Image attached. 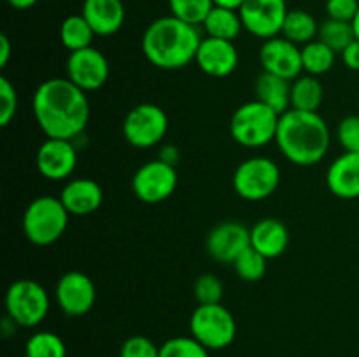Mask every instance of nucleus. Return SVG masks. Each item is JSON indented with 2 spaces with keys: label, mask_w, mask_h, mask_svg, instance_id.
Returning a JSON list of instances; mask_svg holds the SVG:
<instances>
[{
  "label": "nucleus",
  "mask_w": 359,
  "mask_h": 357,
  "mask_svg": "<svg viewBox=\"0 0 359 357\" xmlns=\"http://www.w3.org/2000/svg\"><path fill=\"white\" fill-rule=\"evenodd\" d=\"M27 357H67V346L56 332L39 331L28 338L25 345Z\"/></svg>",
  "instance_id": "29"
},
{
  "label": "nucleus",
  "mask_w": 359,
  "mask_h": 357,
  "mask_svg": "<svg viewBox=\"0 0 359 357\" xmlns=\"http://www.w3.org/2000/svg\"><path fill=\"white\" fill-rule=\"evenodd\" d=\"M280 184V168L265 156H252L242 161L233 174V189L248 202L270 198Z\"/></svg>",
  "instance_id": "8"
},
{
  "label": "nucleus",
  "mask_w": 359,
  "mask_h": 357,
  "mask_svg": "<svg viewBox=\"0 0 359 357\" xmlns=\"http://www.w3.org/2000/svg\"><path fill=\"white\" fill-rule=\"evenodd\" d=\"M97 301V287L83 272H67L56 284V303L67 317H83Z\"/></svg>",
  "instance_id": "12"
},
{
  "label": "nucleus",
  "mask_w": 359,
  "mask_h": 357,
  "mask_svg": "<svg viewBox=\"0 0 359 357\" xmlns=\"http://www.w3.org/2000/svg\"><path fill=\"white\" fill-rule=\"evenodd\" d=\"M189 332L207 350H223L235 342L237 322L221 303L198 304L189 318Z\"/></svg>",
  "instance_id": "6"
},
{
  "label": "nucleus",
  "mask_w": 359,
  "mask_h": 357,
  "mask_svg": "<svg viewBox=\"0 0 359 357\" xmlns=\"http://www.w3.org/2000/svg\"><path fill=\"white\" fill-rule=\"evenodd\" d=\"M111 66L104 52L95 48L70 52L67 58V79L83 91H97L107 83Z\"/></svg>",
  "instance_id": "13"
},
{
  "label": "nucleus",
  "mask_w": 359,
  "mask_h": 357,
  "mask_svg": "<svg viewBox=\"0 0 359 357\" xmlns=\"http://www.w3.org/2000/svg\"><path fill=\"white\" fill-rule=\"evenodd\" d=\"M276 142L287 161L298 167H312L326 156L332 135L319 112L290 108L280 115Z\"/></svg>",
  "instance_id": "3"
},
{
  "label": "nucleus",
  "mask_w": 359,
  "mask_h": 357,
  "mask_svg": "<svg viewBox=\"0 0 359 357\" xmlns=\"http://www.w3.org/2000/svg\"><path fill=\"white\" fill-rule=\"evenodd\" d=\"M287 244H290V233L286 224L280 223L279 219L265 217L251 227V245L266 259L279 258L280 254H284Z\"/></svg>",
  "instance_id": "21"
},
{
  "label": "nucleus",
  "mask_w": 359,
  "mask_h": 357,
  "mask_svg": "<svg viewBox=\"0 0 359 357\" xmlns=\"http://www.w3.org/2000/svg\"><path fill=\"white\" fill-rule=\"evenodd\" d=\"M353 28H354V34H356V38L359 41V10H358L356 18L353 20Z\"/></svg>",
  "instance_id": "43"
},
{
  "label": "nucleus",
  "mask_w": 359,
  "mask_h": 357,
  "mask_svg": "<svg viewBox=\"0 0 359 357\" xmlns=\"http://www.w3.org/2000/svg\"><path fill=\"white\" fill-rule=\"evenodd\" d=\"M95 35L109 37L121 30L126 20V10L121 0H84L81 10Z\"/></svg>",
  "instance_id": "20"
},
{
  "label": "nucleus",
  "mask_w": 359,
  "mask_h": 357,
  "mask_svg": "<svg viewBox=\"0 0 359 357\" xmlns=\"http://www.w3.org/2000/svg\"><path fill=\"white\" fill-rule=\"evenodd\" d=\"M280 114L259 100L242 104L230 119L231 139L249 149L276 142Z\"/></svg>",
  "instance_id": "5"
},
{
  "label": "nucleus",
  "mask_w": 359,
  "mask_h": 357,
  "mask_svg": "<svg viewBox=\"0 0 359 357\" xmlns=\"http://www.w3.org/2000/svg\"><path fill=\"white\" fill-rule=\"evenodd\" d=\"M325 100V88L316 76H300L291 83V108L318 112Z\"/></svg>",
  "instance_id": "24"
},
{
  "label": "nucleus",
  "mask_w": 359,
  "mask_h": 357,
  "mask_svg": "<svg viewBox=\"0 0 359 357\" xmlns=\"http://www.w3.org/2000/svg\"><path fill=\"white\" fill-rule=\"evenodd\" d=\"M95 31L86 21L83 14H72L65 18L60 27V38L62 44L69 49L70 52L81 51V49L91 48Z\"/></svg>",
  "instance_id": "26"
},
{
  "label": "nucleus",
  "mask_w": 359,
  "mask_h": 357,
  "mask_svg": "<svg viewBox=\"0 0 359 357\" xmlns=\"http://www.w3.org/2000/svg\"><path fill=\"white\" fill-rule=\"evenodd\" d=\"M193 294H195L198 304H217L223 300V282L212 273H203L196 279L195 286H193Z\"/></svg>",
  "instance_id": "33"
},
{
  "label": "nucleus",
  "mask_w": 359,
  "mask_h": 357,
  "mask_svg": "<svg viewBox=\"0 0 359 357\" xmlns=\"http://www.w3.org/2000/svg\"><path fill=\"white\" fill-rule=\"evenodd\" d=\"M266 262L269 259L262 254V252L256 251L255 247H248L231 266L235 268L237 275L241 276L245 282H258L265 276L266 273Z\"/></svg>",
  "instance_id": "31"
},
{
  "label": "nucleus",
  "mask_w": 359,
  "mask_h": 357,
  "mask_svg": "<svg viewBox=\"0 0 359 357\" xmlns=\"http://www.w3.org/2000/svg\"><path fill=\"white\" fill-rule=\"evenodd\" d=\"M119 357H160V346L147 336H130L121 345Z\"/></svg>",
  "instance_id": "35"
},
{
  "label": "nucleus",
  "mask_w": 359,
  "mask_h": 357,
  "mask_svg": "<svg viewBox=\"0 0 359 357\" xmlns=\"http://www.w3.org/2000/svg\"><path fill=\"white\" fill-rule=\"evenodd\" d=\"M11 58V41L6 34L0 35V69H6Z\"/></svg>",
  "instance_id": "40"
},
{
  "label": "nucleus",
  "mask_w": 359,
  "mask_h": 357,
  "mask_svg": "<svg viewBox=\"0 0 359 357\" xmlns=\"http://www.w3.org/2000/svg\"><path fill=\"white\" fill-rule=\"evenodd\" d=\"M337 52L332 48L321 42L319 38L309 42L302 48V63H304V72L309 76H323L330 72L335 65Z\"/></svg>",
  "instance_id": "27"
},
{
  "label": "nucleus",
  "mask_w": 359,
  "mask_h": 357,
  "mask_svg": "<svg viewBox=\"0 0 359 357\" xmlns=\"http://www.w3.org/2000/svg\"><path fill=\"white\" fill-rule=\"evenodd\" d=\"M259 63L263 72L273 74L283 79L294 80L304 72L302 49L294 42L287 41L283 35L269 38L259 49Z\"/></svg>",
  "instance_id": "16"
},
{
  "label": "nucleus",
  "mask_w": 359,
  "mask_h": 357,
  "mask_svg": "<svg viewBox=\"0 0 359 357\" xmlns=\"http://www.w3.org/2000/svg\"><path fill=\"white\" fill-rule=\"evenodd\" d=\"M196 65L210 77H228L238 66V51L231 41L205 37L200 42Z\"/></svg>",
  "instance_id": "17"
},
{
  "label": "nucleus",
  "mask_w": 359,
  "mask_h": 357,
  "mask_svg": "<svg viewBox=\"0 0 359 357\" xmlns=\"http://www.w3.org/2000/svg\"><path fill=\"white\" fill-rule=\"evenodd\" d=\"M242 4H244V0H214V6L228 7V9H235V10L241 9Z\"/></svg>",
  "instance_id": "42"
},
{
  "label": "nucleus",
  "mask_w": 359,
  "mask_h": 357,
  "mask_svg": "<svg viewBox=\"0 0 359 357\" xmlns=\"http://www.w3.org/2000/svg\"><path fill=\"white\" fill-rule=\"evenodd\" d=\"M172 16L198 27L205 21L214 7V0H168Z\"/></svg>",
  "instance_id": "30"
},
{
  "label": "nucleus",
  "mask_w": 359,
  "mask_h": 357,
  "mask_svg": "<svg viewBox=\"0 0 359 357\" xmlns=\"http://www.w3.org/2000/svg\"><path fill=\"white\" fill-rule=\"evenodd\" d=\"M168 132V115L160 105L139 104L123 121V136L135 149L158 146Z\"/></svg>",
  "instance_id": "9"
},
{
  "label": "nucleus",
  "mask_w": 359,
  "mask_h": 357,
  "mask_svg": "<svg viewBox=\"0 0 359 357\" xmlns=\"http://www.w3.org/2000/svg\"><path fill=\"white\" fill-rule=\"evenodd\" d=\"M202 38L198 27L170 14L158 18L146 28L142 52L156 69L179 70L195 62Z\"/></svg>",
  "instance_id": "2"
},
{
  "label": "nucleus",
  "mask_w": 359,
  "mask_h": 357,
  "mask_svg": "<svg viewBox=\"0 0 359 357\" xmlns=\"http://www.w3.org/2000/svg\"><path fill=\"white\" fill-rule=\"evenodd\" d=\"M23 357H27V356H23Z\"/></svg>",
  "instance_id": "44"
},
{
  "label": "nucleus",
  "mask_w": 359,
  "mask_h": 357,
  "mask_svg": "<svg viewBox=\"0 0 359 357\" xmlns=\"http://www.w3.org/2000/svg\"><path fill=\"white\" fill-rule=\"evenodd\" d=\"M319 34V24L316 21V18L312 14H309L307 10L294 9L290 10L286 16L283 27V37L287 41L294 42L297 46L300 44H309V42L316 41Z\"/></svg>",
  "instance_id": "25"
},
{
  "label": "nucleus",
  "mask_w": 359,
  "mask_h": 357,
  "mask_svg": "<svg viewBox=\"0 0 359 357\" xmlns=\"http://www.w3.org/2000/svg\"><path fill=\"white\" fill-rule=\"evenodd\" d=\"M326 186L337 198H359V153H344L330 164Z\"/></svg>",
  "instance_id": "19"
},
{
  "label": "nucleus",
  "mask_w": 359,
  "mask_h": 357,
  "mask_svg": "<svg viewBox=\"0 0 359 357\" xmlns=\"http://www.w3.org/2000/svg\"><path fill=\"white\" fill-rule=\"evenodd\" d=\"M37 2L39 0H7V4H9L13 9H18V10L30 9V7H34Z\"/></svg>",
  "instance_id": "41"
},
{
  "label": "nucleus",
  "mask_w": 359,
  "mask_h": 357,
  "mask_svg": "<svg viewBox=\"0 0 359 357\" xmlns=\"http://www.w3.org/2000/svg\"><path fill=\"white\" fill-rule=\"evenodd\" d=\"M39 174L49 181H65L77 167V149L74 140L46 139L35 154Z\"/></svg>",
  "instance_id": "15"
},
{
  "label": "nucleus",
  "mask_w": 359,
  "mask_h": 357,
  "mask_svg": "<svg viewBox=\"0 0 359 357\" xmlns=\"http://www.w3.org/2000/svg\"><path fill=\"white\" fill-rule=\"evenodd\" d=\"M342 62L344 65L347 66L349 70H354V72H359V41L351 42L349 46H347L346 49H344L342 52Z\"/></svg>",
  "instance_id": "38"
},
{
  "label": "nucleus",
  "mask_w": 359,
  "mask_h": 357,
  "mask_svg": "<svg viewBox=\"0 0 359 357\" xmlns=\"http://www.w3.org/2000/svg\"><path fill=\"white\" fill-rule=\"evenodd\" d=\"M337 136L346 153H359V115L344 118L337 130Z\"/></svg>",
  "instance_id": "36"
},
{
  "label": "nucleus",
  "mask_w": 359,
  "mask_h": 357,
  "mask_svg": "<svg viewBox=\"0 0 359 357\" xmlns=\"http://www.w3.org/2000/svg\"><path fill=\"white\" fill-rule=\"evenodd\" d=\"M49 294L39 282L20 279L6 293L7 317L20 328H35L49 314Z\"/></svg>",
  "instance_id": "7"
},
{
  "label": "nucleus",
  "mask_w": 359,
  "mask_h": 357,
  "mask_svg": "<svg viewBox=\"0 0 359 357\" xmlns=\"http://www.w3.org/2000/svg\"><path fill=\"white\" fill-rule=\"evenodd\" d=\"M34 118L48 139L76 140L90 121V102L86 91L72 80L48 79L35 90L32 98Z\"/></svg>",
  "instance_id": "1"
},
{
  "label": "nucleus",
  "mask_w": 359,
  "mask_h": 357,
  "mask_svg": "<svg viewBox=\"0 0 359 357\" xmlns=\"http://www.w3.org/2000/svg\"><path fill=\"white\" fill-rule=\"evenodd\" d=\"M69 210L56 196H39L27 206L21 219L23 234L30 244L48 247L58 241L69 226Z\"/></svg>",
  "instance_id": "4"
},
{
  "label": "nucleus",
  "mask_w": 359,
  "mask_h": 357,
  "mask_svg": "<svg viewBox=\"0 0 359 357\" xmlns=\"http://www.w3.org/2000/svg\"><path fill=\"white\" fill-rule=\"evenodd\" d=\"M158 160L175 167V164L179 163V160H181V153H179V149L175 146H165L163 149H161L160 158H158Z\"/></svg>",
  "instance_id": "39"
},
{
  "label": "nucleus",
  "mask_w": 359,
  "mask_h": 357,
  "mask_svg": "<svg viewBox=\"0 0 359 357\" xmlns=\"http://www.w3.org/2000/svg\"><path fill=\"white\" fill-rule=\"evenodd\" d=\"M209 352L193 336H175L160 346V357H210Z\"/></svg>",
  "instance_id": "32"
},
{
  "label": "nucleus",
  "mask_w": 359,
  "mask_h": 357,
  "mask_svg": "<svg viewBox=\"0 0 359 357\" xmlns=\"http://www.w3.org/2000/svg\"><path fill=\"white\" fill-rule=\"evenodd\" d=\"M177 188L175 167L161 160H151L135 172L132 178V191L140 202L161 203L174 195Z\"/></svg>",
  "instance_id": "11"
},
{
  "label": "nucleus",
  "mask_w": 359,
  "mask_h": 357,
  "mask_svg": "<svg viewBox=\"0 0 359 357\" xmlns=\"http://www.w3.org/2000/svg\"><path fill=\"white\" fill-rule=\"evenodd\" d=\"M358 10L359 0H326V13H328V18H332V20L353 23Z\"/></svg>",
  "instance_id": "37"
},
{
  "label": "nucleus",
  "mask_w": 359,
  "mask_h": 357,
  "mask_svg": "<svg viewBox=\"0 0 359 357\" xmlns=\"http://www.w3.org/2000/svg\"><path fill=\"white\" fill-rule=\"evenodd\" d=\"M202 27L203 30H205L207 37L231 42L241 35L242 30H244V24H242L238 10L219 6L212 7V10H210L209 16L205 18Z\"/></svg>",
  "instance_id": "23"
},
{
  "label": "nucleus",
  "mask_w": 359,
  "mask_h": 357,
  "mask_svg": "<svg viewBox=\"0 0 359 357\" xmlns=\"http://www.w3.org/2000/svg\"><path fill=\"white\" fill-rule=\"evenodd\" d=\"M256 100L263 102L270 108L283 115L291 108V80L273 74L262 72L255 84Z\"/></svg>",
  "instance_id": "22"
},
{
  "label": "nucleus",
  "mask_w": 359,
  "mask_h": 357,
  "mask_svg": "<svg viewBox=\"0 0 359 357\" xmlns=\"http://www.w3.org/2000/svg\"><path fill=\"white\" fill-rule=\"evenodd\" d=\"M248 247H251V230L235 220L216 224L205 238L209 255L223 265H233Z\"/></svg>",
  "instance_id": "14"
},
{
  "label": "nucleus",
  "mask_w": 359,
  "mask_h": 357,
  "mask_svg": "<svg viewBox=\"0 0 359 357\" xmlns=\"http://www.w3.org/2000/svg\"><path fill=\"white\" fill-rule=\"evenodd\" d=\"M18 112V91L6 76H0V126H9Z\"/></svg>",
  "instance_id": "34"
},
{
  "label": "nucleus",
  "mask_w": 359,
  "mask_h": 357,
  "mask_svg": "<svg viewBox=\"0 0 359 357\" xmlns=\"http://www.w3.org/2000/svg\"><path fill=\"white\" fill-rule=\"evenodd\" d=\"M287 13L286 0H244L238 9L244 30L263 41L283 34Z\"/></svg>",
  "instance_id": "10"
},
{
  "label": "nucleus",
  "mask_w": 359,
  "mask_h": 357,
  "mask_svg": "<svg viewBox=\"0 0 359 357\" xmlns=\"http://www.w3.org/2000/svg\"><path fill=\"white\" fill-rule=\"evenodd\" d=\"M318 38L335 52H342L351 42L356 41V34H354L353 23H349V21H339L328 18L325 23L319 24Z\"/></svg>",
  "instance_id": "28"
},
{
  "label": "nucleus",
  "mask_w": 359,
  "mask_h": 357,
  "mask_svg": "<svg viewBox=\"0 0 359 357\" xmlns=\"http://www.w3.org/2000/svg\"><path fill=\"white\" fill-rule=\"evenodd\" d=\"M58 198L70 216H90L102 206L104 191L97 181L81 177L67 182Z\"/></svg>",
  "instance_id": "18"
}]
</instances>
